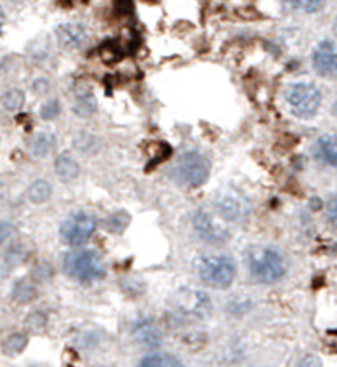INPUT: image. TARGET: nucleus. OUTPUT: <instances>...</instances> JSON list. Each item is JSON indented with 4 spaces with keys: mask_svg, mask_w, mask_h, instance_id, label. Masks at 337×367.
Returning a JSON list of instances; mask_svg holds the SVG:
<instances>
[{
    "mask_svg": "<svg viewBox=\"0 0 337 367\" xmlns=\"http://www.w3.org/2000/svg\"><path fill=\"white\" fill-rule=\"evenodd\" d=\"M63 270L68 277L81 284H92L105 277L103 257L96 251H87V249H76L68 252L63 259Z\"/></svg>",
    "mask_w": 337,
    "mask_h": 367,
    "instance_id": "obj_1",
    "label": "nucleus"
},
{
    "mask_svg": "<svg viewBox=\"0 0 337 367\" xmlns=\"http://www.w3.org/2000/svg\"><path fill=\"white\" fill-rule=\"evenodd\" d=\"M249 269L252 277L260 284H275L286 273L283 256L271 247L257 245L249 251Z\"/></svg>",
    "mask_w": 337,
    "mask_h": 367,
    "instance_id": "obj_2",
    "label": "nucleus"
},
{
    "mask_svg": "<svg viewBox=\"0 0 337 367\" xmlns=\"http://www.w3.org/2000/svg\"><path fill=\"white\" fill-rule=\"evenodd\" d=\"M209 161L199 152L183 153L172 168V176L176 183L188 188H199L209 178Z\"/></svg>",
    "mask_w": 337,
    "mask_h": 367,
    "instance_id": "obj_3",
    "label": "nucleus"
},
{
    "mask_svg": "<svg viewBox=\"0 0 337 367\" xmlns=\"http://www.w3.org/2000/svg\"><path fill=\"white\" fill-rule=\"evenodd\" d=\"M199 278L211 288L226 290L234 284L237 275V267L234 260L227 256L202 257L198 264Z\"/></svg>",
    "mask_w": 337,
    "mask_h": 367,
    "instance_id": "obj_4",
    "label": "nucleus"
},
{
    "mask_svg": "<svg viewBox=\"0 0 337 367\" xmlns=\"http://www.w3.org/2000/svg\"><path fill=\"white\" fill-rule=\"evenodd\" d=\"M97 229V219L89 213H75L59 228V237L70 247H81L91 241Z\"/></svg>",
    "mask_w": 337,
    "mask_h": 367,
    "instance_id": "obj_5",
    "label": "nucleus"
},
{
    "mask_svg": "<svg viewBox=\"0 0 337 367\" xmlns=\"http://www.w3.org/2000/svg\"><path fill=\"white\" fill-rule=\"evenodd\" d=\"M286 103L295 115L308 119L318 112L321 106V92L312 84H293L286 90Z\"/></svg>",
    "mask_w": 337,
    "mask_h": 367,
    "instance_id": "obj_6",
    "label": "nucleus"
},
{
    "mask_svg": "<svg viewBox=\"0 0 337 367\" xmlns=\"http://www.w3.org/2000/svg\"><path fill=\"white\" fill-rule=\"evenodd\" d=\"M214 206L219 216L229 223H243L252 213L250 201L237 191L221 193L214 201Z\"/></svg>",
    "mask_w": 337,
    "mask_h": 367,
    "instance_id": "obj_7",
    "label": "nucleus"
},
{
    "mask_svg": "<svg viewBox=\"0 0 337 367\" xmlns=\"http://www.w3.org/2000/svg\"><path fill=\"white\" fill-rule=\"evenodd\" d=\"M193 226L199 239L208 242V244L221 245L226 244V242L230 239L229 229H227L226 226L216 223L213 215L204 211V209H199L196 215H194Z\"/></svg>",
    "mask_w": 337,
    "mask_h": 367,
    "instance_id": "obj_8",
    "label": "nucleus"
},
{
    "mask_svg": "<svg viewBox=\"0 0 337 367\" xmlns=\"http://www.w3.org/2000/svg\"><path fill=\"white\" fill-rule=\"evenodd\" d=\"M312 66L324 78L337 79V46L329 40L321 42L312 53Z\"/></svg>",
    "mask_w": 337,
    "mask_h": 367,
    "instance_id": "obj_9",
    "label": "nucleus"
},
{
    "mask_svg": "<svg viewBox=\"0 0 337 367\" xmlns=\"http://www.w3.org/2000/svg\"><path fill=\"white\" fill-rule=\"evenodd\" d=\"M133 340L139 342L144 348H158L163 342V331L160 329V326L155 321L150 320V318H141L133 325L132 328Z\"/></svg>",
    "mask_w": 337,
    "mask_h": 367,
    "instance_id": "obj_10",
    "label": "nucleus"
},
{
    "mask_svg": "<svg viewBox=\"0 0 337 367\" xmlns=\"http://www.w3.org/2000/svg\"><path fill=\"white\" fill-rule=\"evenodd\" d=\"M56 35H58V40L61 42V45L70 48V50H75V48H79L86 42L87 38V30L83 23H64V25H59L58 30H56Z\"/></svg>",
    "mask_w": 337,
    "mask_h": 367,
    "instance_id": "obj_11",
    "label": "nucleus"
},
{
    "mask_svg": "<svg viewBox=\"0 0 337 367\" xmlns=\"http://www.w3.org/2000/svg\"><path fill=\"white\" fill-rule=\"evenodd\" d=\"M40 295L38 284L31 280L30 277H22L12 285V300L17 305H28L35 301Z\"/></svg>",
    "mask_w": 337,
    "mask_h": 367,
    "instance_id": "obj_12",
    "label": "nucleus"
},
{
    "mask_svg": "<svg viewBox=\"0 0 337 367\" xmlns=\"http://www.w3.org/2000/svg\"><path fill=\"white\" fill-rule=\"evenodd\" d=\"M314 155L323 163L337 168V135L319 137L314 145Z\"/></svg>",
    "mask_w": 337,
    "mask_h": 367,
    "instance_id": "obj_13",
    "label": "nucleus"
},
{
    "mask_svg": "<svg viewBox=\"0 0 337 367\" xmlns=\"http://www.w3.org/2000/svg\"><path fill=\"white\" fill-rule=\"evenodd\" d=\"M55 172L56 176H58L61 181L71 183V181H75L79 176L81 167L78 161L72 159L71 155L63 153V155H59L58 159L55 160Z\"/></svg>",
    "mask_w": 337,
    "mask_h": 367,
    "instance_id": "obj_14",
    "label": "nucleus"
},
{
    "mask_svg": "<svg viewBox=\"0 0 337 367\" xmlns=\"http://www.w3.org/2000/svg\"><path fill=\"white\" fill-rule=\"evenodd\" d=\"M31 257V249L28 247L25 242H12L3 254V260L9 267H20L25 265Z\"/></svg>",
    "mask_w": 337,
    "mask_h": 367,
    "instance_id": "obj_15",
    "label": "nucleus"
},
{
    "mask_svg": "<svg viewBox=\"0 0 337 367\" xmlns=\"http://www.w3.org/2000/svg\"><path fill=\"white\" fill-rule=\"evenodd\" d=\"M28 341H30V338L27 333H12L7 338H3L0 349L7 357H17L27 349Z\"/></svg>",
    "mask_w": 337,
    "mask_h": 367,
    "instance_id": "obj_16",
    "label": "nucleus"
},
{
    "mask_svg": "<svg viewBox=\"0 0 337 367\" xmlns=\"http://www.w3.org/2000/svg\"><path fill=\"white\" fill-rule=\"evenodd\" d=\"M139 367H185V364L173 354L155 353L141 357Z\"/></svg>",
    "mask_w": 337,
    "mask_h": 367,
    "instance_id": "obj_17",
    "label": "nucleus"
},
{
    "mask_svg": "<svg viewBox=\"0 0 337 367\" xmlns=\"http://www.w3.org/2000/svg\"><path fill=\"white\" fill-rule=\"evenodd\" d=\"M51 193H53V188L46 180H35L33 183L28 187L27 196L33 204H43L50 200Z\"/></svg>",
    "mask_w": 337,
    "mask_h": 367,
    "instance_id": "obj_18",
    "label": "nucleus"
},
{
    "mask_svg": "<svg viewBox=\"0 0 337 367\" xmlns=\"http://www.w3.org/2000/svg\"><path fill=\"white\" fill-rule=\"evenodd\" d=\"M96 109H97V103H96L94 96H92V92L84 91V92H81V94L76 96L75 107H72V111H75L76 115L86 119V117L94 114Z\"/></svg>",
    "mask_w": 337,
    "mask_h": 367,
    "instance_id": "obj_19",
    "label": "nucleus"
},
{
    "mask_svg": "<svg viewBox=\"0 0 337 367\" xmlns=\"http://www.w3.org/2000/svg\"><path fill=\"white\" fill-rule=\"evenodd\" d=\"M56 147V139L53 134H48V132H42L33 139L31 142V152H33L35 157L38 159H43V157L50 155V153L55 150Z\"/></svg>",
    "mask_w": 337,
    "mask_h": 367,
    "instance_id": "obj_20",
    "label": "nucleus"
},
{
    "mask_svg": "<svg viewBox=\"0 0 337 367\" xmlns=\"http://www.w3.org/2000/svg\"><path fill=\"white\" fill-rule=\"evenodd\" d=\"M30 278L36 284H48L55 278V267L48 260H36L30 270Z\"/></svg>",
    "mask_w": 337,
    "mask_h": 367,
    "instance_id": "obj_21",
    "label": "nucleus"
},
{
    "mask_svg": "<svg viewBox=\"0 0 337 367\" xmlns=\"http://www.w3.org/2000/svg\"><path fill=\"white\" fill-rule=\"evenodd\" d=\"M130 224V216L125 211L112 213L111 216L105 219V229L112 234H122Z\"/></svg>",
    "mask_w": 337,
    "mask_h": 367,
    "instance_id": "obj_22",
    "label": "nucleus"
},
{
    "mask_svg": "<svg viewBox=\"0 0 337 367\" xmlns=\"http://www.w3.org/2000/svg\"><path fill=\"white\" fill-rule=\"evenodd\" d=\"M23 326H25V329H28L30 333L43 331V329H46V326H48L46 314H44L43 312H40V310H33V312H30L25 316V320H23Z\"/></svg>",
    "mask_w": 337,
    "mask_h": 367,
    "instance_id": "obj_23",
    "label": "nucleus"
},
{
    "mask_svg": "<svg viewBox=\"0 0 337 367\" xmlns=\"http://www.w3.org/2000/svg\"><path fill=\"white\" fill-rule=\"evenodd\" d=\"M2 104L7 111H18L25 104V94L20 90H9L2 96Z\"/></svg>",
    "mask_w": 337,
    "mask_h": 367,
    "instance_id": "obj_24",
    "label": "nucleus"
},
{
    "mask_svg": "<svg viewBox=\"0 0 337 367\" xmlns=\"http://www.w3.org/2000/svg\"><path fill=\"white\" fill-rule=\"evenodd\" d=\"M285 2L291 9L306 12V14H314V12L323 9L324 5V0H285Z\"/></svg>",
    "mask_w": 337,
    "mask_h": 367,
    "instance_id": "obj_25",
    "label": "nucleus"
},
{
    "mask_svg": "<svg viewBox=\"0 0 337 367\" xmlns=\"http://www.w3.org/2000/svg\"><path fill=\"white\" fill-rule=\"evenodd\" d=\"M59 111H61L59 103L56 99H53L48 100L46 104H43L42 111H40V115H42V119L44 120H53L59 115Z\"/></svg>",
    "mask_w": 337,
    "mask_h": 367,
    "instance_id": "obj_26",
    "label": "nucleus"
},
{
    "mask_svg": "<svg viewBox=\"0 0 337 367\" xmlns=\"http://www.w3.org/2000/svg\"><path fill=\"white\" fill-rule=\"evenodd\" d=\"M326 219L332 228L337 229V195L329 200L327 208H326Z\"/></svg>",
    "mask_w": 337,
    "mask_h": 367,
    "instance_id": "obj_27",
    "label": "nucleus"
},
{
    "mask_svg": "<svg viewBox=\"0 0 337 367\" xmlns=\"http://www.w3.org/2000/svg\"><path fill=\"white\" fill-rule=\"evenodd\" d=\"M14 234H15L14 224L9 223V221L0 219V244L10 241L12 237H14Z\"/></svg>",
    "mask_w": 337,
    "mask_h": 367,
    "instance_id": "obj_28",
    "label": "nucleus"
},
{
    "mask_svg": "<svg viewBox=\"0 0 337 367\" xmlns=\"http://www.w3.org/2000/svg\"><path fill=\"white\" fill-rule=\"evenodd\" d=\"M296 367H323V361L316 354H306Z\"/></svg>",
    "mask_w": 337,
    "mask_h": 367,
    "instance_id": "obj_29",
    "label": "nucleus"
},
{
    "mask_svg": "<svg viewBox=\"0 0 337 367\" xmlns=\"http://www.w3.org/2000/svg\"><path fill=\"white\" fill-rule=\"evenodd\" d=\"M3 22H5V14H3V9H2V5H0V31H2Z\"/></svg>",
    "mask_w": 337,
    "mask_h": 367,
    "instance_id": "obj_30",
    "label": "nucleus"
},
{
    "mask_svg": "<svg viewBox=\"0 0 337 367\" xmlns=\"http://www.w3.org/2000/svg\"><path fill=\"white\" fill-rule=\"evenodd\" d=\"M3 195H5V185H3L2 181H0V200H2Z\"/></svg>",
    "mask_w": 337,
    "mask_h": 367,
    "instance_id": "obj_31",
    "label": "nucleus"
},
{
    "mask_svg": "<svg viewBox=\"0 0 337 367\" xmlns=\"http://www.w3.org/2000/svg\"><path fill=\"white\" fill-rule=\"evenodd\" d=\"M332 112H334V115L337 117V99H336V103H334V106H332Z\"/></svg>",
    "mask_w": 337,
    "mask_h": 367,
    "instance_id": "obj_32",
    "label": "nucleus"
},
{
    "mask_svg": "<svg viewBox=\"0 0 337 367\" xmlns=\"http://www.w3.org/2000/svg\"><path fill=\"white\" fill-rule=\"evenodd\" d=\"M334 33H336V36H337V18L334 20Z\"/></svg>",
    "mask_w": 337,
    "mask_h": 367,
    "instance_id": "obj_33",
    "label": "nucleus"
},
{
    "mask_svg": "<svg viewBox=\"0 0 337 367\" xmlns=\"http://www.w3.org/2000/svg\"><path fill=\"white\" fill-rule=\"evenodd\" d=\"M12 2H17V3H20V2H25V0H12Z\"/></svg>",
    "mask_w": 337,
    "mask_h": 367,
    "instance_id": "obj_34",
    "label": "nucleus"
},
{
    "mask_svg": "<svg viewBox=\"0 0 337 367\" xmlns=\"http://www.w3.org/2000/svg\"><path fill=\"white\" fill-rule=\"evenodd\" d=\"M31 367H50V366H31Z\"/></svg>",
    "mask_w": 337,
    "mask_h": 367,
    "instance_id": "obj_35",
    "label": "nucleus"
},
{
    "mask_svg": "<svg viewBox=\"0 0 337 367\" xmlns=\"http://www.w3.org/2000/svg\"><path fill=\"white\" fill-rule=\"evenodd\" d=\"M267 367H270V366H267Z\"/></svg>",
    "mask_w": 337,
    "mask_h": 367,
    "instance_id": "obj_36",
    "label": "nucleus"
}]
</instances>
